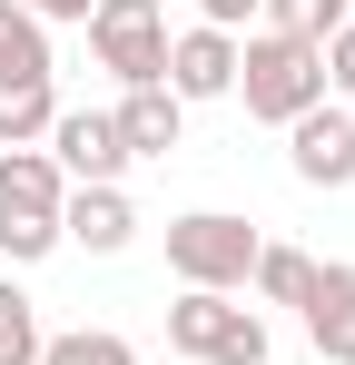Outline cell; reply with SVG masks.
<instances>
[{"mask_svg":"<svg viewBox=\"0 0 355 365\" xmlns=\"http://www.w3.org/2000/svg\"><path fill=\"white\" fill-rule=\"evenodd\" d=\"M89 60L118 89H168V10L158 0H99L89 10Z\"/></svg>","mask_w":355,"mask_h":365,"instance_id":"4","label":"cell"},{"mask_svg":"<svg viewBox=\"0 0 355 365\" xmlns=\"http://www.w3.org/2000/svg\"><path fill=\"white\" fill-rule=\"evenodd\" d=\"M138 365H148V356H138ZM158 365H178V356H158Z\"/></svg>","mask_w":355,"mask_h":365,"instance_id":"22","label":"cell"},{"mask_svg":"<svg viewBox=\"0 0 355 365\" xmlns=\"http://www.w3.org/2000/svg\"><path fill=\"white\" fill-rule=\"evenodd\" d=\"M237 89V40L227 30H168V99L178 109H197V99H227Z\"/></svg>","mask_w":355,"mask_h":365,"instance_id":"7","label":"cell"},{"mask_svg":"<svg viewBox=\"0 0 355 365\" xmlns=\"http://www.w3.org/2000/svg\"><path fill=\"white\" fill-rule=\"evenodd\" d=\"M306 287H316L306 247H257V267H247V297L257 306H306Z\"/></svg>","mask_w":355,"mask_h":365,"instance_id":"13","label":"cell"},{"mask_svg":"<svg viewBox=\"0 0 355 365\" xmlns=\"http://www.w3.org/2000/svg\"><path fill=\"white\" fill-rule=\"evenodd\" d=\"M306 346H316V365H355V267L336 257V267H316V287H306Z\"/></svg>","mask_w":355,"mask_h":365,"instance_id":"8","label":"cell"},{"mask_svg":"<svg viewBox=\"0 0 355 365\" xmlns=\"http://www.w3.org/2000/svg\"><path fill=\"white\" fill-rule=\"evenodd\" d=\"M40 346H50V326H40L30 287H20V277H0V365H40Z\"/></svg>","mask_w":355,"mask_h":365,"instance_id":"15","label":"cell"},{"mask_svg":"<svg viewBox=\"0 0 355 365\" xmlns=\"http://www.w3.org/2000/svg\"><path fill=\"white\" fill-rule=\"evenodd\" d=\"M267 316L257 306H237V297H207V287H178L168 306V356L178 365H267Z\"/></svg>","mask_w":355,"mask_h":365,"instance_id":"2","label":"cell"},{"mask_svg":"<svg viewBox=\"0 0 355 365\" xmlns=\"http://www.w3.org/2000/svg\"><path fill=\"white\" fill-rule=\"evenodd\" d=\"M346 20V0H257V30H277V40H326Z\"/></svg>","mask_w":355,"mask_h":365,"instance_id":"17","label":"cell"},{"mask_svg":"<svg viewBox=\"0 0 355 365\" xmlns=\"http://www.w3.org/2000/svg\"><path fill=\"white\" fill-rule=\"evenodd\" d=\"M346 119H355V109H346Z\"/></svg>","mask_w":355,"mask_h":365,"instance_id":"24","label":"cell"},{"mask_svg":"<svg viewBox=\"0 0 355 365\" xmlns=\"http://www.w3.org/2000/svg\"><path fill=\"white\" fill-rule=\"evenodd\" d=\"M257 227L247 217H227V207H187V217H168V277L178 287H207V297H237L247 287V267H257Z\"/></svg>","mask_w":355,"mask_h":365,"instance_id":"3","label":"cell"},{"mask_svg":"<svg viewBox=\"0 0 355 365\" xmlns=\"http://www.w3.org/2000/svg\"><path fill=\"white\" fill-rule=\"evenodd\" d=\"M40 365H138V346L118 336V326H69L40 346Z\"/></svg>","mask_w":355,"mask_h":365,"instance_id":"16","label":"cell"},{"mask_svg":"<svg viewBox=\"0 0 355 365\" xmlns=\"http://www.w3.org/2000/svg\"><path fill=\"white\" fill-rule=\"evenodd\" d=\"M109 128H118V148H128V158H168V148H178V128H187V109H178L168 89H118Z\"/></svg>","mask_w":355,"mask_h":365,"instance_id":"10","label":"cell"},{"mask_svg":"<svg viewBox=\"0 0 355 365\" xmlns=\"http://www.w3.org/2000/svg\"><path fill=\"white\" fill-rule=\"evenodd\" d=\"M197 30H227V40H247V30H257V0H197Z\"/></svg>","mask_w":355,"mask_h":365,"instance_id":"20","label":"cell"},{"mask_svg":"<svg viewBox=\"0 0 355 365\" xmlns=\"http://www.w3.org/2000/svg\"><path fill=\"white\" fill-rule=\"evenodd\" d=\"M316 60H326V89H346V99H355V20H336V30L316 40Z\"/></svg>","mask_w":355,"mask_h":365,"instance_id":"19","label":"cell"},{"mask_svg":"<svg viewBox=\"0 0 355 365\" xmlns=\"http://www.w3.org/2000/svg\"><path fill=\"white\" fill-rule=\"evenodd\" d=\"M59 119V89L50 79H0V148H40Z\"/></svg>","mask_w":355,"mask_h":365,"instance_id":"12","label":"cell"},{"mask_svg":"<svg viewBox=\"0 0 355 365\" xmlns=\"http://www.w3.org/2000/svg\"><path fill=\"white\" fill-rule=\"evenodd\" d=\"M69 178L50 168V148H0V217H59Z\"/></svg>","mask_w":355,"mask_h":365,"instance_id":"11","label":"cell"},{"mask_svg":"<svg viewBox=\"0 0 355 365\" xmlns=\"http://www.w3.org/2000/svg\"><path fill=\"white\" fill-rule=\"evenodd\" d=\"M287 168L306 187H355V119L326 99V109H306V119H287Z\"/></svg>","mask_w":355,"mask_h":365,"instance_id":"6","label":"cell"},{"mask_svg":"<svg viewBox=\"0 0 355 365\" xmlns=\"http://www.w3.org/2000/svg\"><path fill=\"white\" fill-rule=\"evenodd\" d=\"M20 10H30L40 30H59V20H79V30H89V10H99V0H20Z\"/></svg>","mask_w":355,"mask_h":365,"instance_id":"21","label":"cell"},{"mask_svg":"<svg viewBox=\"0 0 355 365\" xmlns=\"http://www.w3.org/2000/svg\"><path fill=\"white\" fill-rule=\"evenodd\" d=\"M40 148H50V168H59L69 187H118V168H128V148H118L109 109H59Z\"/></svg>","mask_w":355,"mask_h":365,"instance_id":"5","label":"cell"},{"mask_svg":"<svg viewBox=\"0 0 355 365\" xmlns=\"http://www.w3.org/2000/svg\"><path fill=\"white\" fill-rule=\"evenodd\" d=\"M346 20H355V0H346Z\"/></svg>","mask_w":355,"mask_h":365,"instance_id":"23","label":"cell"},{"mask_svg":"<svg viewBox=\"0 0 355 365\" xmlns=\"http://www.w3.org/2000/svg\"><path fill=\"white\" fill-rule=\"evenodd\" d=\"M50 247H59V217H0V257L10 267H40Z\"/></svg>","mask_w":355,"mask_h":365,"instance_id":"18","label":"cell"},{"mask_svg":"<svg viewBox=\"0 0 355 365\" xmlns=\"http://www.w3.org/2000/svg\"><path fill=\"white\" fill-rule=\"evenodd\" d=\"M0 79H50V30L20 0H0Z\"/></svg>","mask_w":355,"mask_h":365,"instance_id":"14","label":"cell"},{"mask_svg":"<svg viewBox=\"0 0 355 365\" xmlns=\"http://www.w3.org/2000/svg\"><path fill=\"white\" fill-rule=\"evenodd\" d=\"M128 237H138V207H128V187H69V197H59V247L118 257Z\"/></svg>","mask_w":355,"mask_h":365,"instance_id":"9","label":"cell"},{"mask_svg":"<svg viewBox=\"0 0 355 365\" xmlns=\"http://www.w3.org/2000/svg\"><path fill=\"white\" fill-rule=\"evenodd\" d=\"M227 99H247V119H267V128L326 109V60H316V40L247 30V40H237V89H227Z\"/></svg>","mask_w":355,"mask_h":365,"instance_id":"1","label":"cell"}]
</instances>
